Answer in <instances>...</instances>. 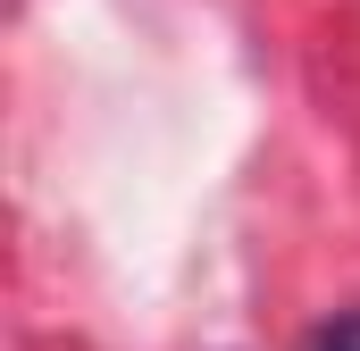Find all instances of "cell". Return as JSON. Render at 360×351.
I'll return each mask as SVG.
<instances>
[{
	"instance_id": "1",
	"label": "cell",
	"mask_w": 360,
	"mask_h": 351,
	"mask_svg": "<svg viewBox=\"0 0 360 351\" xmlns=\"http://www.w3.org/2000/svg\"><path fill=\"white\" fill-rule=\"evenodd\" d=\"M310 351H360V310H344V318H327V326L310 335Z\"/></svg>"
}]
</instances>
